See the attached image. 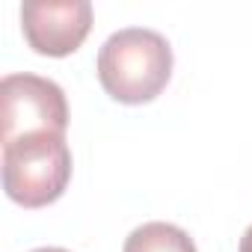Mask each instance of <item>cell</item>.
I'll return each instance as SVG.
<instances>
[{"mask_svg": "<svg viewBox=\"0 0 252 252\" xmlns=\"http://www.w3.org/2000/svg\"><path fill=\"white\" fill-rule=\"evenodd\" d=\"M98 80L119 104H149L172 77V48L149 27H125L98 51Z\"/></svg>", "mask_w": 252, "mask_h": 252, "instance_id": "cell-1", "label": "cell"}, {"mask_svg": "<svg viewBox=\"0 0 252 252\" xmlns=\"http://www.w3.org/2000/svg\"><path fill=\"white\" fill-rule=\"evenodd\" d=\"M71 181L65 134H30L3 143V190L21 208L54 205Z\"/></svg>", "mask_w": 252, "mask_h": 252, "instance_id": "cell-2", "label": "cell"}, {"mask_svg": "<svg viewBox=\"0 0 252 252\" xmlns=\"http://www.w3.org/2000/svg\"><path fill=\"white\" fill-rule=\"evenodd\" d=\"M3 143L30 134H65L68 101L60 83L39 74H6L0 83Z\"/></svg>", "mask_w": 252, "mask_h": 252, "instance_id": "cell-3", "label": "cell"}, {"mask_svg": "<svg viewBox=\"0 0 252 252\" xmlns=\"http://www.w3.org/2000/svg\"><path fill=\"white\" fill-rule=\"evenodd\" d=\"M21 30L27 45L42 57L74 54L92 30L89 0H27L21 6Z\"/></svg>", "mask_w": 252, "mask_h": 252, "instance_id": "cell-4", "label": "cell"}, {"mask_svg": "<svg viewBox=\"0 0 252 252\" xmlns=\"http://www.w3.org/2000/svg\"><path fill=\"white\" fill-rule=\"evenodd\" d=\"M122 252H199V249L181 225L155 220L137 225L125 240Z\"/></svg>", "mask_w": 252, "mask_h": 252, "instance_id": "cell-5", "label": "cell"}, {"mask_svg": "<svg viewBox=\"0 0 252 252\" xmlns=\"http://www.w3.org/2000/svg\"><path fill=\"white\" fill-rule=\"evenodd\" d=\"M240 252H252V225L243 231V237H240Z\"/></svg>", "mask_w": 252, "mask_h": 252, "instance_id": "cell-6", "label": "cell"}, {"mask_svg": "<svg viewBox=\"0 0 252 252\" xmlns=\"http://www.w3.org/2000/svg\"><path fill=\"white\" fill-rule=\"evenodd\" d=\"M33 252H71V249H63V246H42V249H33Z\"/></svg>", "mask_w": 252, "mask_h": 252, "instance_id": "cell-7", "label": "cell"}]
</instances>
